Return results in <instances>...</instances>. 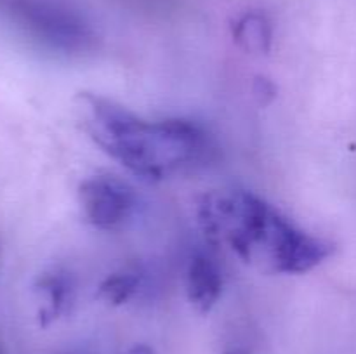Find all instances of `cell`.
<instances>
[{"label": "cell", "instance_id": "1", "mask_svg": "<svg viewBox=\"0 0 356 354\" xmlns=\"http://www.w3.org/2000/svg\"><path fill=\"white\" fill-rule=\"evenodd\" d=\"M82 128L104 153L148 180L209 165L218 156L212 135L186 118L145 120L122 104L90 92L76 97Z\"/></svg>", "mask_w": 356, "mask_h": 354}, {"label": "cell", "instance_id": "2", "mask_svg": "<svg viewBox=\"0 0 356 354\" xmlns=\"http://www.w3.org/2000/svg\"><path fill=\"white\" fill-rule=\"evenodd\" d=\"M197 215L209 242L226 243L240 259L270 273H308L334 253V243L302 231L250 191L204 194Z\"/></svg>", "mask_w": 356, "mask_h": 354}, {"label": "cell", "instance_id": "3", "mask_svg": "<svg viewBox=\"0 0 356 354\" xmlns=\"http://www.w3.org/2000/svg\"><path fill=\"white\" fill-rule=\"evenodd\" d=\"M3 9L24 35L49 51L82 56L96 49V33L79 12L51 0H6Z\"/></svg>", "mask_w": 356, "mask_h": 354}, {"label": "cell", "instance_id": "4", "mask_svg": "<svg viewBox=\"0 0 356 354\" xmlns=\"http://www.w3.org/2000/svg\"><path fill=\"white\" fill-rule=\"evenodd\" d=\"M79 201L89 224L115 229L129 221L138 208V194L129 183L115 176H92L79 186Z\"/></svg>", "mask_w": 356, "mask_h": 354}, {"label": "cell", "instance_id": "5", "mask_svg": "<svg viewBox=\"0 0 356 354\" xmlns=\"http://www.w3.org/2000/svg\"><path fill=\"white\" fill-rule=\"evenodd\" d=\"M186 295L198 312H209L222 292V273L216 259L209 253L197 252L186 267Z\"/></svg>", "mask_w": 356, "mask_h": 354}, {"label": "cell", "instance_id": "6", "mask_svg": "<svg viewBox=\"0 0 356 354\" xmlns=\"http://www.w3.org/2000/svg\"><path fill=\"white\" fill-rule=\"evenodd\" d=\"M33 287L44 298V307L40 309L42 325H47L70 311L75 298V280L68 271L59 267L45 271L35 280Z\"/></svg>", "mask_w": 356, "mask_h": 354}, {"label": "cell", "instance_id": "7", "mask_svg": "<svg viewBox=\"0 0 356 354\" xmlns=\"http://www.w3.org/2000/svg\"><path fill=\"white\" fill-rule=\"evenodd\" d=\"M233 40L247 54L263 56L271 51L273 28L261 12H247L233 26Z\"/></svg>", "mask_w": 356, "mask_h": 354}, {"label": "cell", "instance_id": "8", "mask_svg": "<svg viewBox=\"0 0 356 354\" xmlns=\"http://www.w3.org/2000/svg\"><path fill=\"white\" fill-rule=\"evenodd\" d=\"M145 274L138 267H125L108 274L97 287V298L110 305H122L134 298L141 290Z\"/></svg>", "mask_w": 356, "mask_h": 354}, {"label": "cell", "instance_id": "9", "mask_svg": "<svg viewBox=\"0 0 356 354\" xmlns=\"http://www.w3.org/2000/svg\"><path fill=\"white\" fill-rule=\"evenodd\" d=\"M254 96L261 106H268L277 97V85L266 76H256L254 80Z\"/></svg>", "mask_w": 356, "mask_h": 354}, {"label": "cell", "instance_id": "10", "mask_svg": "<svg viewBox=\"0 0 356 354\" xmlns=\"http://www.w3.org/2000/svg\"><path fill=\"white\" fill-rule=\"evenodd\" d=\"M127 354H155V351L146 344H134L132 347H129Z\"/></svg>", "mask_w": 356, "mask_h": 354}, {"label": "cell", "instance_id": "11", "mask_svg": "<svg viewBox=\"0 0 356 354\" xmlns=\"http://www.w3.org/2000/svg\"><path fill=\"white\" fill-rule=\"evenodd\" d=\"M222 354H249V353L243 349H229V351H225Z\"/></svg>", "mask_w": 356, "mask_h": 354}, {"label": "cell", "instance_id": "12", "mask_svg": "<svg viewBox=\"0 0 356 354\" xmlns=\"http://www.w3.org/2000/svg\"><path fill=\"white\" fill-rule=\"evenodd\" d=\"M70 354H80V353H70Z\"/></svg>", "mask_w": 356, "mask_h": 354}]
</instances>
